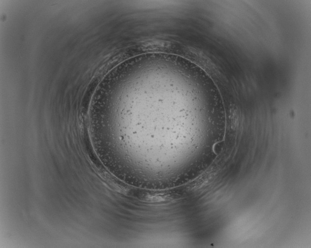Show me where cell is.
Instances as JSON below:
<instances>
[{"instance_id": "cell-1", "label": "cell", "mask_w": 311, "mask_h": 248, "mask_svg": "<svg viewBox=\"0 0 311 248\" xmlns=\"http://www.w3.org/2000/svg\"><path fill=\"white\" fill-rule=\"evenodd\" d=\"M135 195L142 201L152 203L166 202L176 198L175 194L168 192L136 191Z\"/></svg>"}]
</instances>
